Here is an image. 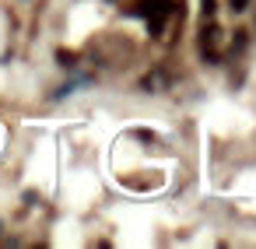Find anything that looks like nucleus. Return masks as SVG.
Returning a JSON list of instances; mask_svg holds the SVG:
<instances>
[{"label": "nucleus", "mask_w": 256, "mask_h": 249, "mask_svg": "<svg viewBox=\"0 0 256 249\" xmlns=\"http://www.w3.org/2000/svg\"><path fill=\"white\" fill-rule=\"evenodd\" d=\"M176 8L179 4H172V0H140V4L134 8V14H140L151 32H162V25L176 14Z\"/></svg>", "instance_id": "1"}, {"label": "nucleus", "mask_w": 256, "mask_h": 249, "mask_svg": "<svg viewBox=\"0 0 256 249\" xmlns=\"http://www.w3.org/2000/svg\"><path fill=\"white\" fill-rule=\"evenodd\" d=\"M228 4H232V11H246V8H249V0H228Z\"/></svg>", "instance_id": "2"}, {"label": "nucleus", "mask_w": 256, "mask_h": 249, "mask_svg": "<svg viewBox=\"0 0 256 249\" xmlns=\"http://www.w3.org/2000/svg\"><path fill=\"white\" fill-rule=\"evenodd\" d=\"M200 4H204V18H210L214 14V0H200Z\"/></svg>", "instance_id": "3"}]
</instances>
